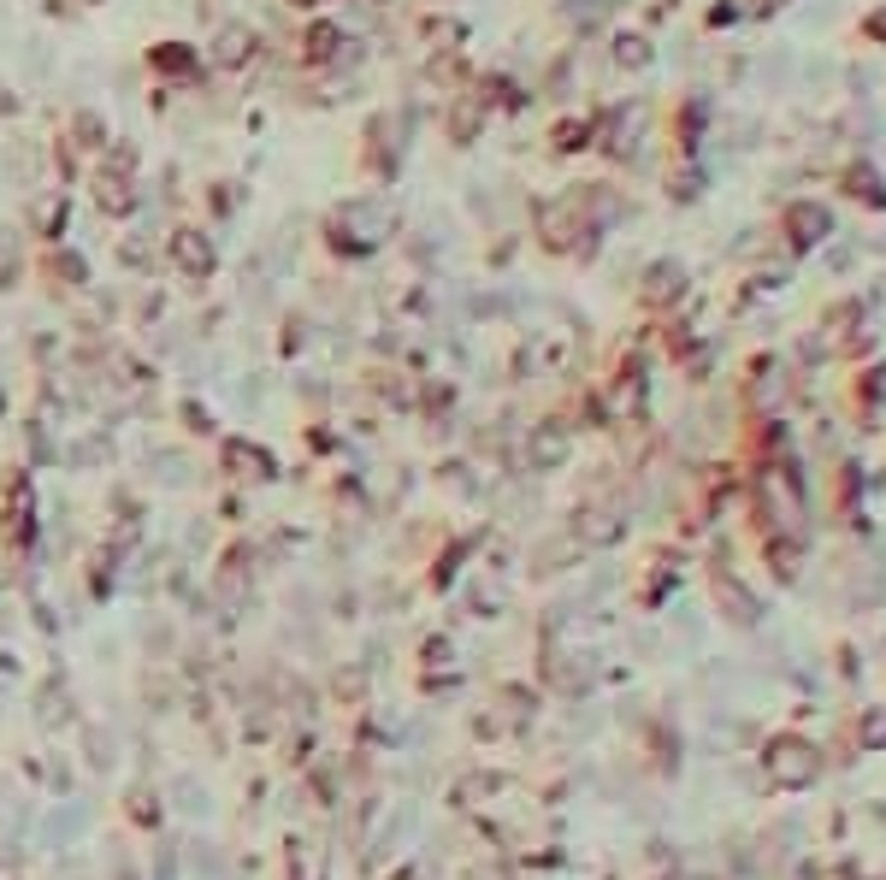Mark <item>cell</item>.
<instances>
[{"instance_id": "cell-1", "label": "cell", "mask_w": 886, "mask_h": 880, "mask_svg": "<svg viewBox=\"0 0 886 880\" xmlns=\"http://www.w3.org/2000/svg\"><path fill=\"white\" fill-rule=\"evenodd\" d=\"M384 237V213L373 207V201H349V207H337V219H331V243L343 249H373Z\"/></svg>"}, {"instance_id": "cell-2", "label": "cell", "mask_w": 886, "mask_h": 880, "mask_svg": "<svg viewBox=\"0 0 886 880\" xmlns=\"http://www.w3.org/2000/svg\"><path fill=\"white\" fill-rule=\"evenodd\" d=\"M172 254H178V266H184L190 278H207V272H213V237H201V231H178V237H172Z\"/></svg>"}, {"instance_id": "cell-3", "label": "cell", "mask_w": 886, "mask_h": 880, "mask_svg": "<svg viewBox=\"0 0 886 880\" xmlns=\"http://www.w3.org/2000/svg\"><path fill=\"white\" fill-rule=\"evenodd\" d=\"M213 60L219 65H249L254 60V30L249 24H225V30L213 36Z\"/></svg>"}, {"instance_id": "cell-4", "label": "cell", "mask_w": 886, "mask_h": 880, "mask_svg": "<svg viewBox=\"0 0 886 880\" xmlns=\"http://www.w3.org/2000/svg\"><path fill=\"white\" fill-rule=\"evenodd\" d=\"M95 201H101L107 213H130V207H136V195H130V184L119 172H101V178H95Z\"/></svg>"}, {"instance_id": "cell-5", "label": "cell", "mask_w": 886, "mask_h": 880, "mask_svg": "<svg viewBox=\"0 0 886 880\" xmlns=\"http://www.w3.org/2000/svg\"><path fill=\"white\" fill-rule=\"evenodd\" d=\"M337 48H343V30L337 24H314L308 30V60H331Z\"/></svg>"}, {"instance_id": "cell-6", "label": "cell", "mask_w": 886, "mask_h": 880, "mask_svg": "<svg viewBox=\"0 0 886 880\" xmlns=\"http://www.w3.org/2000/svg\"><path fill=\"white\" fill-rule=\"evenodd\" d=\"M154 65L172 71V77H184V71H195V54H184V42H166V48H154Z\"/></svg>"}, {"instance_id": "cell-7", "label": "cell", "mask_w": 886, "mask_h": 880, "mask_svg": "<svg viewBox=\"0 0 886 880\" xmlns=\"http://www.w3.org/2000/svg\"><path fill=\"white\" fill-rule=\"evenodd\" d=\"M225 461H231V467H243V473H266V455L249 449V443H231V449H225Z\"/></svg>"}, {"instance_id": "cell-8", "label": "cell", "mask_w": 886, "mask_h": 880, "mask_svg": "<svg viewBox=\"0 0 886 880\" xmlns=\"http://www.w3.org/2000/svg\"><path fill=\"white\" fill-rule=\"evenodd\" d=\"M54 278H65V284H83V278H89V266H83L71 249H60V254H54Z\"/></svg>"}, {"instance_id": "cell-9", "label": "cell", "mask_w": 886, "mask_h": 880, "mask_svg": "<svg viewBox=\"0 0 886 880\" xmlns=\"http://www.w3.org/2000/svg\"><path fill=\"white\" fill-rule=\"evenodd\" d=\"M77 136H83V142H89V148H95V142H101V136H107V130H101V119H95V113H77Z\"/></svg>"}, {"instance_id": "cell-10", "label": "cell", "mask_w": 886, "mask_h": 880, "mask_svg": "<svg viewBox=\"0 0 886 880\" xmlns=\"http://www.w3.org/2000/svg\"><path fill=\"white\" fill-rule=\"evenodd\" d=\"M6 113H12V95H6V89H0V119H6Z\"/></svg>"}]
</instances>
